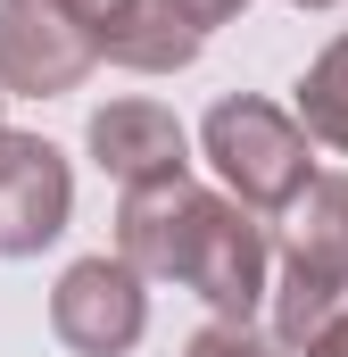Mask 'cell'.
Returning <instances> with one entry per match:
<instances>
[{"label":"cell","instance_id":"10","mask_svg":"<svg viewBox=\"0 0 348 357\" xmlns=\"http://www.w3.org/2000/svg\"><path fill=\"white\" fill-rule=\"evenodd\" d=\"M182 357H290V341H274V333H258V324H207V333H191V349Z\"/></svg>","mask_w":348,"mask_h":357},{"label":"cell","instance_id":"15","mask_svg":"<svg viewBox=\"0 0 348 357\" xmlns=\"http://www.w3.org/2000/svg\"><path fill=\"white\" fill-rule=\"evenodd\" d=\"M0 100H8V91H0Z\"/></svg>","mask_w":348,"mask_h":357},{"label":"cell","instance_id":"4","mask_svg":"<svg viewBox=\"0 0 348 357\" xmlns=\"http://www.w3.org/2000/svg\"><path fill=\"white\" fill-rule=\"evenodd\" d=\"M100 67V33L67 0H0V91L58 100Z\"/></svg>","mask_w":348,"mask_h":357},{"label":"cell","instance_id":"8","mask_svg":"<svg viewBox=\"0 0 348 357\" xmlns=\"http://www.w3.org/2000/svg\"><path fill=\"white\" fill-rule=\"evenodd\" d=\"M199 25L174 8V0H116V17L100 25V59L108 67H133V75H182L199 59Z\"/></svg>","mask_w":348,"mask_h":357},{"label":"cell","instance_id":"9","mask_svg":"<svg viewBox=\"0 0 348 357\" xmlns=\"http://www.w3.org/2000/svg\"><path fill=\"white\" fill-rule=\"evenodd\" d=\"M299 125H307L324 150H340V158H348V33H340V42H324L315 67L299 75Z\"/></svg>","mask_w":348,"mask_h":357},{"label":"cell","instance_id":"7","mask_svg":"<svg viewBox=\"0 0 348 357\" xmlns=\"http://www.w3.org/2000/svg\"><path fill=\"white\" fill-rule=\"evenodd\" d=\"M84 150H91V167L116 183V191H150V183L191 175V133H182V116L158 108V100H108V108H91Z\"/></svg>","mask_w":348,"mask_h":357},{"label":"cell","instance_id":"3","mask_svg":"<svg viewBox=\"0 0 348 357\" xmlns=\"http://www.w3.org/2000/svg\"><path fill=\"white\" fill-rule=\"evenodd\" d=\"M348 307V175H315L282 225V274H274V341L307 349Z\"/></svg>","mask_w":348,"mask_h":357},{"label":"cell","instance_id":"12","mask_svg":"<svg viewBox=\"0 0 348 357\" xmlns=\"http://www.w3.org/2000/svg\"><path fill=\"white\" fill-rule=\"evenodd\" d=\"M307 357H348V307L324 324V333H315V341H307Z\"/></svg>","mask_w":348,"mask_h":357},{"label":"cell","instance_id":"14","mask_svg":"<svg viewBox=\"0 0 348 357\" xmlns=\"http://www.w3.org/2000/svg\"><path fill=\"white\" fill-rule=\"evenodd\" d=\"M290 8H332V0H290Z\"/></svg>","mask_w":348,"mask_h":357},{"label":"cell","instance_id":"1","mask_svg":"<svg viewBox=\"0 0 348 357\" xmlns=\"http://www.w3.org/2000/svg\"><path fill=\"white\" fill-rule=\"evenodd\" d=\"M116 258H133L158 282L199 291L224 324H249L274 291V241L232 191H199L191 175L150 183L116 199Z\"/></svg>","mask_w":348,"mask_h":357},{"label":"cell","instance_id":"5","mask_svg":"<svg viewBox=\"0 0 348 357\" xmlns=\"http://www.w3.org/2000/svg\"><path fill=\"white\" fill-rule=\"evenodd\" d=\"M150 274L133 258H75L50 291V333L75 357H125L150 333Z\"/></svg>","mask_w":348,"mask_h":357},{"label":"cell","instance_id":"13","mask_svg":"<svg viewBox=\"0 0 348 357\" xmlns=\"http://www.w3.org/2000/svg\"><path fill=\"white\" fill-rule=\"evenodd\" d=\"M67 8H75V17H84L91 33H100V25H108V17H116V0H67Z\"/></svg>","mask_w":348,"mask_h":357},{"label":"cell","instance_id":"11","mask_svg":"<svg viewBox=\"0 0 348 357\" xmlns=\"http://www.w3.org/2000/svg\"><path fill=\"white\" fill-rule=\"evenodd\" d=\"M174 8H182V17H191L199 33H216V25H232V17H241L249 0H174Z\"/></svg>","mask_w":348,"mask_h":357},{"label":"cell","instance_id":"2","mask_svg":"<svg viewBox=\"0 0 348 357\" xmlns=\"http://www.w3.org/2000/svg\"><path fill=\"white\" fill-rule=\"evenodd\" d=\"M199 150H207V167L224 175V191H232L249 216H290L299 191L315 183V133H307L290 108L258 100V91L216 100L207 125H199Z\"/></svg>","mask_w":348,"mask_h":357},{"label":"cell","instance_id":"6","mask_svg":"<svg viewBox=\"0 0 348 357\" xmlns=\"http://www.w3.org/2000/svg\"><path fill=\"white\" fill-rule=\"evenodd\" d=\"M75 216V175L42 133L0 125V258H42Z\"/></svg>","mask_w":348,"mask_h":357}]
</instances>
